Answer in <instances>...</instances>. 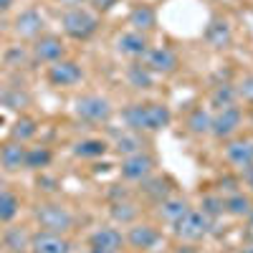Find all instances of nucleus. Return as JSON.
I'll list each match as a JSON object with an SVG mask.
<instances>
[{
  "mask_svg": "<svg viewBox=\"0 0 253 253\" xmlns=\"http://www.w3.org/2000/svg\"><path fill=\"white\" fill-rule=\"evenodd\" d=\"M126 126L132 132H160L165 126H170L172 112L160 101H147V104H132L122 112Z\"/></svg>",
  "mask_w": 253,
  "mask_h": 253,
  "instance_id": "1",
  "label": "nucleus"
},
{
  "mask_svg": "<svg viewBox=\"0 0 253 253\" xmlns=\"http://www.w3.org/2000/svg\"><path fill=\"white\" fill-rule=\"evenodd\" d=\"M33 218L41 225V230H51V233L66 236L74 228V213L61 203H41V205H36Z\"/></svg>",
  "mask_w": 253,
  "mask_h": 253,
  "instance_id": "2",
  "label": "nucleus"
},
{
  "mask_svg": "<svg viewBox=\"0 0 253 253\" xmlns=\"http://www.w3.org/2000/svg\"><path fill=\"white\" fill-rule=\"evenodd\" d=\"M61 28L69 38L74 41H89L96 31H99V18L94 13H89L86 8H69L61 15Z\"/></svg>",
  "mask_w": 253,
  "mask_h": 253,
  "instance_id": "3",
  "label": "nucleus"
},
{
  "mask_svg": "<svg viewBox=\"0 0 253 253\" xmlns=\"http://www.w3.org/2000/svg\"><path fill=\"white\" fill-rule=\"evenodd\" d=\"M172 228H175V236H177L180 241L195 243V241H203V238L210 233L213 220H210L203 210H193V208H190L180 220L172 223Z\"/></svg>",
  "mask_w": 253,
  "mask_h": 253,
  "instance_id": "4",
  "label": "nucleus"
},
{
  "mask_svg": "<svg viewBox=\"0 0 253 253\" xmlns=\"http://www.w3.org/2000/svg\"><path fill=\"white\" fill-rule=\"evenodd\" d=\"M74 112L79 119L84 122H89V124H104V122H109L114 109H112V101L109 99H104L99 94H84L74 101Z\"/></svg>",
  "mask_w": 253,
  "mask_h": 253,
  "instance_id": "5",
  "label": "nucleus"
},
{
  "mask_svg": "<svg viewBox=\"0 0 253 253\" xmlns=\"http://www.w3.org/2000/svg\"><path fill=\"white\" fill-rule=\"evenodd\" d=\"M243 122V112L241 107H223V109H215L213 119H210V134L218 137V139H228L230 134L238 132V126Z\"/></svg>",
  "mask_w": 253,
  "mask_h": 253,
  "instance_id": "6",
  "label": "nucleus"
},
{
  "mask_svg": "<svg viewBox=\"0 0 253 253\" xmlns=\"http://www.w3.org/2000/svg\"><path fill=\"white\" fill-rule=\"evenodd\" d=\"M122 177L124 180H129V182H142L152 175L155 170V157L152 155H147L144 150L137 152V155H129V157H124L122 160Z\"/></svg>",
  "mask_w": 253,
  "mask_h": 253,
  "instance_id": "7",
  "label": "nucleus"
},
{
  "mask_svg": "<svg viewBox=\"0 0 253 253\" xmlns=\"http://www.w3.org/2000/svg\"><path fill=\"white\" fill-rule=\"evenodd\" d=\"M46 76H48V81L53 84V86H76V84L84 79V69L76 61L61 58V61L51 63Z\"/></svg>",
  "mask_w": 253,
  "mask_h": 253,
  "instance_id": "8",
  "label": "nucleus"
},
{
  "mask_svg": "<svg viewBox=\"0 0 253 253\" xmlns=\"http://www.w3.org/2000/svg\"><path fill=\"white\" fill-rule=\"evenodd\" d=\"M33 58L41 61V63H56L66 56V46H63V41L58 36H38L33 41V48H31Z\"/></svg>",
  "mask_w": 253,
  "mask_h": 253,
  "instance_id": "9",
  "label": "nucleus"
},
{
  "mask_svg": "<svg viewBox=\"0 0 253 253\" xmlns=\"http://www.w3.org/2000/svg\"><path fill=\"white\" fill-rule=\"evenodd\" d=\"M31 251L33 253H71V241L63 233L38 230V233L31 236Z\"/></svg>",
  "mask_w": 253,
  "mask_h": 253,
  "instance_id": "10",
  "label": "nucleus"
},
{
  "mask_svg": "<svg viewBox=\"0 0 253 253\" xmlns=\"http://www.w3.org/2000/svg\"><path fill=\"white\" fill-rule=\"evenodd\" d=\"M43 15H41L36 8H26L15 15V23H13V31L18 38H28V41H36L41 33H43Z\"/></svg>",
  "mask_w": 253,
  "mask_h": 253,
  "instance_id": "11",
  "label": "nucleus"
},
{
  "mask_svg": "<svg viewBox=\"0 0 253 253\" xmlns=\"http://www.w3.org/2000/svg\"><path fill=\"white\" fill-rule=\"evenodd\" d=\"M144 66L152 74H172V71H177L180 61H177L175 51L165 48V46H157V48H150L144 53Z\"/></svg>",
  "mask_w": 253,
  "mask_h": 253,
  "instance_id": "12",
  "label": "nucleus"
},
{
  "mask_svg": "<svg viewBox=\"0 0 253 253\" xmlns=\"http://www.w3.org/2000/svg\"><path fill=\"white\" fill-rule=\"evenodd\" d=\"M160 230L155 228V225H147V223H137V225H132L129 228V233L124 236V241L129 243L132 248H137V251H150V248H155L157 243H160Z\"/></svg>",
  "mask_w": 253,
  "mask_h": 253,
  "instance_id": "13",
  "label": "nucleus"
},
{
  "mask_svg": "<svg viewBox=\"0 0 253 253\" xmlns=\"http://www.w3.org/2000/svg\"><path fill=\"white\" fill-rule=\"evenodd\" d=\"M117 51L122 56H129V58H144V53L150 51V41H147V36L139 33V31L122 33L117 38Z\"/></svg>",
  "mask_w": 253,
  "mask_h": 253,
  "instance_id": "14",
  "label": "nucleus"
},
{
  "mask_svg": "<svg viewBox=\"0 0 253 253\" xmlns=\"http://www.w3.org/2000/svg\"><path fill=\"white\" fill-rule=\"evenodd\" d=\"M26 144L20 142H5L0 147V167L5 172H18V170H26Z\"/></svg>",
  "mask_w": 253,
  "mask_h": 253,
  "instance_id": "15",
  "label": "nucleus"
},
{
  "mask_svg": "<svg viewBox=\"0 0 253 253\" xmlns=\"http://www.w3.org/2000/svg\"><path fill=\"white\" fill-rule=\"evenodd\" d=\"M225 160L238 167V170H246V167L253 165V142L251 139H233L225 144Z\"/></svg>",
  "mask_w": 253,
  "mask_h": 253,
  "instance_id": "16",
  "label": "nucleus"
},
{
  "mask_svg": "<svg viewBox=\"0 0 253 253\" xmlns=\"http://www.w3.org/2000/svg\"><path fill=\"white\" fill-rule=\"evenodd\" d=\"M124 243H126L124 236L112 225H101L89 236V246L91 248H104V251H114V253H119V248Z\"/></svg>",
  "mask_w": 253,
  "mask_h": 253,
  "instance_id": "17",
  "label": "nucleus"
},
{
  "mask_svg": "<svg viewBox=\"0 0 253 253\" xmlns=\"http://www.w3.org/2000/svg\"><path fill=\"white\" fill-rule=\"evenodd\" d=\"M230 38H233V33H230L228 20H223V18H213L210 26L205 28V41L213 48H225L230 43Z\"/></svg>",
  "mask_w": 253,
  "mask_h": 253,
  "instance_id": "18",
  "label": "nucleus"
},
{
  "mask_svg": "<svg viewBox=\"0 0 253 253\" xmlns=\"http://www.w3.org/2000/svg\"><path fill=\"white\" fill-rule=\"evenodd\" d=\"M36 134H38V122L33 117H28V114H20L13 122V126H10V139L13 142H20V144H26Z\"/></svg>",
  "mask_w": 253,
  "mask_h": 253,
  "instance_id": "19",
  "label": "nucleus"
},
{
  "mask_svg": "<svg viewBox=\"0 0 253 253\" xmlns=\"http://www.w3.org/2000/svg\"><path fill=\"white\" fill-rule=\"evenodd\" d=\"M3 246L10 251V253H28L31 251V236L26 233V228H8L3 233Z\"/></svg>",
  "mask_w": 253,
  "mask_h": 253,
  "instance_id": "20",
  "label": "nucleus"
},
{
  "mask_svg": "<svg viewBox=\"0 0 253 253\" xmlns=\"http://www.w3.org/2000/svg\"><path fill=\"white\" fill-rule=\"evenodd\" d=\"M190 210V205H187V200H182V198H165L162 203H160V210H157V215L162 218V220H167V223H175V220H180L185 213Z\"/></svg>",
  "mask_w": 253,
  "mask_h": 253,
  "instance_id": "21",
  "label": "nucleus"
},
{
  "mask_svg": "<svg viewBox=\"0 0 253 253\" xmlns=\"http://www.w3.org/2000/svg\"><path fill=\"white\" fill-rule=\"evenodd\" d=\"M223 208H225V213L233 215V218H248L251 210H253V200L243 193H230L223 200Z\"/></svg>",
  "mask_w": 253,
  "mask_h": 253,
  "instance_id": "22",
  "label": "nucleus"
},
{
  "mask_svg": "<svg viewBox=\"0 0 253 253\" xmlns=\"http://www.w3.org/2000/svg\"><path fill=\"white\" fill-rule=\"evenodd\" d=\"M109 150V144L104 142V139H96V137H89V139H81L74 144V155L81 157V160H91V157H101V155H107Z\"/></svg>",
  "mask_w": 253,
  "mask_h": 253,
  "instance_id": "23",
  "label": "nucleus"
},
{
  "mask_svg": "<svg viewBox=\"0 0 253 253\" xmlns=\"http://www.w3.org/2000/svg\"><path fill=\"white\" fill-rule=\"evenodd\" d=\"M155 23H157V15H155V10H152L150 5H137V8L129 13V26H132L134 31H139V33L152 31Z\"/></svg>",
  "mask_w": 253,
  "mask_h": 253,
  "instance_id": "24",
  "label": "nucleus"
},
{
  "mask_svg": "<svg viewBox=\"0 0 253 253\" xmlns=\"http://www.w3.org/2000/svg\"><path fill=\"white\" fill-rule=\"evenodd\" d=\"M20 213V200L10 190H0V223H13Z\"/></svg>",
  "mask_w": 253,
  "mask_h": 253,
  "instance_id": "25",
  "label": "nucleus"
},
{
  "mask_svg": "<svg viewBox=\"0 0 253 253\" xmlns=\"http://www.w3.org/2000/svg\"><path fill=\"white\" fill-rule=\"evenodd\" d=\"M53 160V152L48 147H28L26 150V170H43Z\"/></svg>",
  "mask_w": 253,
  "mask_h": 253,
  "instance_id": "26",
  "label": "nucleus"
},
{
  "mask_svg": "<svg viewBox=\"0 0 253 253\" xmlns=\"http://www.w3.org/2000/svg\"><path fill=\"white\" fill-rule=\"evenodd\" d=\"M238 99V91L233 84H218V86L213 89V94H210V104H213L215 109H223V107H233Z\"/></svg>",
  "mask_w": 253,
  "mask_h": 253,
  "instance_id": "27",
  "label": "nucleus"
},
{
  "mask_svg": "<svg viewBox=\"0 0 253 253\" xmlns=\"http://www.w3.org/2000/svg\"><path fill=\"white\" fill-rule=\"evenodd\" d=\"M117 152L122 155V157H129V155H137V152H142V147H144V142L139 139V134L137 132H124V134H119L117 137Z\"/></svg>",
  "mask_w": 253,
  "mask_h": 253,
  "instance_id": "28",
  "label": "nucleus"
},
{
  "mask_svg": "<svg viewBox=\"0 0 253 253\" xmlns=\"http://www.w3.org/2000/svg\"><path fill=\"white\" fill-rule=\"evenodd\" d=\"M137 213H139L137 205L129 203V200H117V203H112V208H109V215H112V220H117V223H134Z\"/></svg>",
  "mask_w": 253,
  "mask_h": 253,
  "instance_id": "29",
  "label": "nucleus"
},
{
  "mask_svg": "<svg viewBox=\"0 0 253 253\" xmlns=\"http://www.w3.org/2000/svg\"><path fill=\"white\" fill-rule=\"evenodd\" d=\"M210 119H213V114L200 107V109H195L193 114L187 117V129L193 134H208L210 132Z\"/></svg>",
  "mask_w": 253,
  "mask_h": 253,
  "instance_id": "30",
  "label": "nucleus"
},
{
  "mask_svg": "<svg viewBox=\"0 0 253 253\" xmlns=\"http://www.w3.org/2000/svg\"><path fill=\"white\" fill-rule=\"evenodd\" d=\"M126 79H129V84L134 89H150L152 86V71L142 66V63H134V66H129V71H126Z\"/></svg>",
  "mask_w": 253,
  "mask_h": 253,
  "instance_id": "31",
  "label": "nucleus"
},
{
  "mask_svg": "<svg viewBox=\"0 0 253 253\" xmlns=\"http://www.w3.org/2000/svg\"><path fill=\"white\" fill-rule=\"evenodd\" d=\"M144 182V193L150 195V198H155L157 203H162L165 198H170V187H167V180H162V177H155V180H142Z\"/></svg>",
  "mask_w": 253,
  "mask_h": 253,
  "instance_id": "32",
  "label": "nucleus"
},
{
  "mask_svg": "<svg viewBox=\"0 0 253 253\" xmlns=\"http://www.w3.org/2000/svg\"><path fill=\"white\" fill-rule=\"evenodd\" d=\"M200 210L210 218V220H215L218 215L225 213V208H223V198L220 195H205L203 203H200Z\"/></svg>",
  "mask_w": 253,
  "mask_h": 253,
  "instance_id": "33",
  "label": "nucleus"
},
{
  "mask_svg": "<svg viewBox=\"0 0 253 253\" xmlns=\"http://www.w3.org/2000/svg\"><path fill=\"white\" fill-rule=\"evenodd\" d=\"M26 104H28V94H26L23 89H10V86H8V101H5V107L20 112Z\"/></svg>",
  "mask_w": 253,
  "mask_h": 253,
  "instance_id": "34",
  "label": "nucleus"
},
{
  "mask_svg": "<svg viewBox=\"0 0 253 253\" xmlns=\"http://www.w3.org/2000/svg\"><path fill=\"white\" fill-rule=\"evenodd\" d=\"M236 91H238V96H241L243 101L253 104V76H243L241 84L236 86Z\"/></svg>",
  "mask_w": 253,
  "mask_h": 253,
  "instance_id": "35",
  "label": "nucleus"
},
{
  "mask_svg": "<svg viewBox=\"0 0 253 253\" xmlns=\"http://www.w3.org/2000/svg\"><path fill=\"white\" fill-rule=\"evenodd\" d=\"M243 177H246V182H248V187H251V193H253V165L243 170Z\"/></svg>",
  "mask_w": 253,
  "mask_h": 253,
  "instance_id": "36",
  "label": "nucleus"
},
{
  "mask_svg": "<svg viewBox=\"0 0 253 253\" xmlns=\"http://www.w3.org/2000/svg\"><path fill=\"white\" fill-rule=\"evenodd\" d=\"M94 5H96L99 10H107V8L114 5V0H94Z\"/></svg>",
  "mask_w": 253,
  "mask_h": 253,
  "instance_id": "37",
  "label": "nucleus"
},
{
  "mask_svg": "<svg viewBox=\"0 0 253 253\" xmlns=\"http://www.w3.org/2000/svg\"><path fill=\"white\" fill-rule=\"evenodd\" d=\"M61 5H69V8H79L81 3H86V0H58Z\"/></svg>",
  "mask_w": 253,
  "mask_h": 253,
  "instance_id": "38",
  "label": "nucleus"
},
{
  "mask_svg": "<svg viewBox=\"0 0 253 253\" xmlns=\"http://www.w3.org/2000/svg\"><path fill=\"white\" fill-rule=\"evenodd\" d=\"M5 101H8V86L0 84V107H5Z\"/></svg>",
  "mask_w": 253,
  "mask_h": 253,
  "instance_id": "39",
  "label": "nucleus"
},
{
  "mask_svg": "<svg viewBox=\"0 0 253 253\" xmlns=\"http://www.w3.org/2000/svg\"><path fill=\"white\" fill-rule=\"evenodd\" d=\"M15 3V0H0V13H5V10H10V5Z\"/></svg>",
  "mask_w": 253,
  "mask_h": 253,
  "instance_id": "40",
  "label": "nucleus"
},
{
  "mask_svg": "<svg viewBox=\"0 0 253 253\" xmlns=\"http://www.w3.org/2000/svg\"><path fill=\"white\" fill-rule=\"evenodd\" d=\"M248 230L253 233V210H251V215H248Z\"/></svg>",
  "mask_w": 253,
  "mask_h": 253,
  "instance_id": "41",
  "label": "nucleus"
},
{
  "mask_svg": "<svg viewBox=\"0 0 253 253\" xmlns=\"http://www.w3.org/2000/svg\"><path fill=\"white\" fill-rule=\"evenodd\" d=\"M89 253H114V251H104V248H91Z\"/></svg>",
  "mask_w": 253,
  "mask_h": 253,
  "instance_id": "42",
  "label": "nucleus"
},
{
  "mask_svg": "<svg viewBox=\"0 0 253 253\" xmlns=\"http://www.w3.org/2000/svg\"><path fill=\"white\" fill-rule=\"evenodd\" d=\"M177 253H195V251H193V248H190V246H185V248H180Z\"/></svg>",
  "mask_w": 253,
  "mask_h": 253,
  "instance_id": "43",
  "label": "nucleus"
},
{
  "mask_svg": "<svg viewBox=\"0 0 253 253\" xmlns=\"http://www.w3.org/2000/svg\"><path fill=\"white\" fill-rule=\"evenodd\" d=\"M241 253H253V248H243V251H241Z\"/></svg>",
  "mask_w": 253,
  "mask_h": 253,
  "instance_id": "44",
  "label": "nucleus"
},
{
  "mask_svg": "<svg viewBox=\"0 0 253 253\" xmlns=\"http://www.w3.org/2000/svg\"><path fill=\"white\" fill-rule=\"evenodd\" d=\"M3 187H5V185H3V177H0V190H3Z\"/></svg>",
  "mask_w": 253,
  "mask_h": 253,
  "instance_id": "45",
  "label": "nucleus"
}]
</instances>
